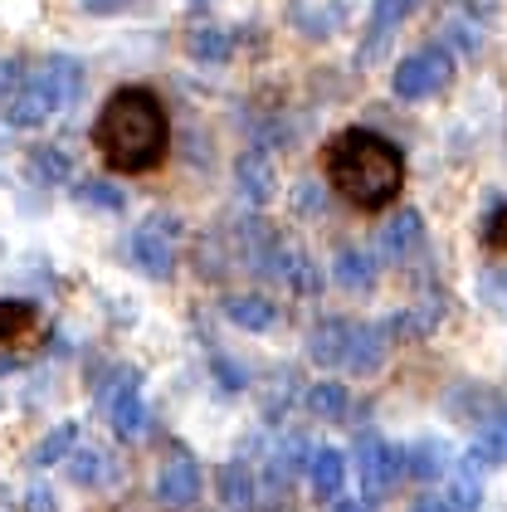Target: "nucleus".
Instances as JSON below:
<instances>
[{
	"mask_svg": "<svg viewBox=\"0 0 507 512\" xmlns=\"http://www.w3.org/2000/svg\"><path fill=\"white\" fill-rule=\"evenodd\" d=\"M351 327H356V322H347V317H322L308 332V356L317 366H337V361L347 356Z\"/></svg>",
	"mask_w": 507,
	"mask_h": 512,
	"instance_id": "obj_13",
	"label": "nucleus"
},
{
	"mask_svg": "<svg viewBox=\"0 0 507 512\" xmlns=\"http://www.w3.org/2000/svg\"><path fill=\"white\" fill-rule=\"evenodd\" d=\"M10 371H20V356H10V352H0V376H10Z\"/></svg>",
	"mask_w": 507,
	"mask_h": 512,
	"instance_id": "obj_37",
	"label": "nucleus"
},
{
	"mask_svg": "<svg viewBox=\"0 0 507 512\" xmlns=\"http://www.w3.org/2000/svg\"><path fill=\"white\" fill-rule=\"evenodd\" d=\"M215 493L230 512H249L254 508V473L244 469V459H230L215 469Z\"/></svg>",
	"mask_w": 507,
	"mask_h": 512,
	"instance_id": "obj_15",
	"label": "nucleus"
},
{
	"mask_svg": "<svg viewBox=\"0 0 507 512\" xmlns=\"http://www.w3.org/2000/svg\"><path fill=\"white\" fill-rule=\"evenodd\" d=\"M332 274L337 283L347 288V293H371L376 288V264H371V254H361V249H337V264H332Z\"/></svg>",
	"mask_w": 507,
	"mask_h": 512,
	"instance_id": "obj_18",
	"label": "nucleus"
},
{
	"mask_svg": "<svg viewBox=\"0 0 507 512\" xmlns=\"http://www.w3.org/2000/svg\"><path fill=\"white\" fill-rule=\"evenodd\" d=\"M225 317L244 332H269L278 322V303H269L264 293H234V298H225Z\"/></svg>",
	"mask_w": 507,
	"mask_h": 512,
	"instance_id": "obj_14",
	"label": "nucleus"
},
{
	"mask_svg": "<svg viewBox=\"0 0 507 512\" xmlns=\"http://www.w3.org/2000/svg\"><path fill=\"white\" fill-rule=\"evenodd\" d=\"M444 469H449V444H444V439H420L415 449H405V473L439 478Z\"/></svg>",
	"mask_w": 507,
	"mask_h": 512,
	"instance_id": "obj_22",
	"label": "nucleus"
},
{
	"mask_svg": "<svg viewBox=\"0 0 507 512\" xmlns=\"http://www.w3.org/2000/svg\"><path fill=\"white\" fill-rule=\"evenodd\" d=\"M332 512H371V503H361V498H337Z\"/></svg>",
	"mask_w": 507,
	"mask_h": 512,
	"instance_id": "obj_34",
	"label": "nucleus"
},
{
	"mask_svg": "<svg viewBox=\"0 0 507 512\" xmlns=\"http://www.w3.org/2000/svg\"><path fill=\"white\" fill-rule=\"evenodd\" d=\"M308 410L317 415V420H342L351 410V395L342 381H317L308 391Z\"/></svg>",
	"mask_w": 507,
	"mask_h": 512,
	"instance_id": "obj_23",
	"label": "nucleus"
},
{
	"mask_svg": "<svg viewBox=\"0 0 507 512\" xmlns=\"http://www.w3.org/2000/svg\"><path fill=\"white\" fill-rule=\"evenodd\" d=\"M449 74H454L449 49H444V44H429V49H415V54H405V59L395 64L390 88H395V98L420 103V98H429V93H439V88L449 83Z\"/></svg>",
	"mask_w": 507,
	"mask_h": 512,
	"instance_id": "obj_4",
	"label": "nucleus"
},
{
	"mask_svg": "<svg viewBox=\"0 0 507 512\" xmlns=\"http://www.w3.org/2000/svg\"><path fill=\"white\" fill-rule=\"evenodd\" d=\"M176 235H181V225L171 215H156L147 225H137L132 244H127L132 249V264L147 278H171L176 274Z\"/></svg>",
	"mask_w": 507,
	"mask_h": 512,
	"instance_id": "obj_6",
	"label": "nucleus"
},
{
	"mask_svg": "<svg viewBox=\"0 0 507 512\" xmlns=\"http://www.w3.org/2000/svg\"><path fill=\"white\" fill-rule=\"evenodd\" d=\"M386 352H390V337L386 327H376V322H361V327H351V342H347V361L356 376H376L381 366H386Z\"/></svg>",
	"mask_w": 507,
	"mask_h": 512,
	"instance_id": "obj_8",
	"label": "nucleus"
},
{
	"mask_svg": "<svg viewBox=\"0 0 507 512\" xmlns=\"http://www.w3.org/2000/svg\"><path fill=\"white\" fill-rule=\"evenodd\" d=\"M83 205H98V210H127V196L117 191V186H108V181H83L74 191Z\"/></svg>",
	"mask_w": 507,
	"mask_h": 512,
	"instance_id": "obj_28",
	"label": "nucleus"
},
{
	"mask_svg": "<svg viewBox=\"0 0 507 512\" xmlns=\"http://www.w3.org/2000/svg\"><path fill=\"white\" fill-rule=\"evenodd\" d=\"M322 166H327V186L347 200V205L366 210V215L390 210V205L400 200V186H405V152H400L390 137L371 132V127L337 132V137L327 142Z\"/></svg>",
	"mask_w": 507,
	"mask_h": 512,
	"instance_id": "obj_2",
	"label": "nucleus"
},
{
	"mask_svg": "<svg viewBox=\"0 0 507 512\" xmlns=\"http://www.w3.org/2000/svg\"><path fill=\"white\" fill-rule=\"evenodd\" d=\"M200 498V464L195 459H171L166 469L156 473V503L161 508H171V512H186Z\"/></svg>",
	"mask_w": 507,
	"mask_h": 512,
	"instance_id": "obj_7",
	"label": "nucleus"
},
{
	"mask_svg": "<svg viewBox=\"0 0 507 512\" xmlns=\"http://www.w3.org/2000/svg\"><path fill=\"white\" fill-rule=\"evenodd\" d=\"M449 44H459L464 54H478V44H483V35H478L473 25H464V20H454V25H449Z\"/></svg>",
	"mask_w": 507,
	"mask_h": 512,
	"instance_id": "obj_31",
	"label": "nucleus"
},
{
	"mask_svg": "<svg viewBox=\"0 0 507 512\" xmlns=\"http://www.w3.org/2000/svg\"><path fill=\"white\" fill-rule=\"evenodd\" d=\"M74 176V161L64 147H35L30 152V181L35 186H64Z\"/></svg>",
	"mask_w": 507,
	"mask_h": 512,
	"instance_id": "obj_20",
	"label": "nucleus"
},
{
	"mask_svg": "<svg viewBox=\"0 0 507 512\" xmlns=\"http://www.w3.org/2000/svg\"><path fill=\"white\" fill-rule=\"evenodd\" d=\"M420 235H425L420 210H400L386 230H381V254H386V259H405V254L420 244Z\"/></svg>",
	"mask_w": 507,
	"mask_h": 512,
	"instance_id": "obj_16",
	"label": "nucleus"
},
{
	"mask_svg": "<svg viewBox=\"0 0 507 512\" xmlns=\"http://www.w3.org/2000/svg\"><path fill=\"white\" fill-rule=\"evenodd\" d=\"M234 181H239V196L249 205H269L273 191H278V171H273V161L264 152H239Z\"/></svg>",
	"mask_w": 507,
	"mask_h": 512,
	"instance_id": "obj_10",
	"label": "nucleus"
},
{
	"mask_svg": "<svg viewBox=\"0 0 507 512\" xmlns=\"http://www.w3.org/2000/svg\"><path fill=\"white\" fill-rule=\"evenodd\" d=\"M483 239H488V249H498V254H507V205H503V210H493V220H488V230H483Z\"/></svg>",
	"mask_w": 507,
	"mask_h": 512,
	"instance_id": "obj_30",
	"label": "nucleus"
},
{
	"mask_svg": "<svg viewBox=\"0 0 507 512\" xmlns=\"http://www.w3.org/2000/svg\"><path fill=\"white\" fill-rule=\"evenodd\" d=\"M230 30H220V25H200V30H191L186 35V54L191 59H200V64H225L230 59Z\"/></svg>",
	"mask_w": 507,
	"mask_h": 512,
	"instance_id": "obj_21",
	"label": "nucleus"
},
{
	"mask_svg": "<svg viewBox=\"0 0 507 512\" xmlns=\"http://www.w3.org/2000/svg\"><path fill=\"white\" fill-rule=\"evenodd\" d=\"M25 512H59V503H54L49 488H30V493H25Z\"/></svg>",
	"mask_w": 507,
	"mask_h": 512,
	"instance_id": "obj_32",
	"label": "nucleus"
},
{
	"mask_svg": "<svg viewBox=\"0 0 507 512\" xmlns=\"http://www.w3.org/2000/svg\"><path fill=\"white\" fill-rule=\"evenodd\" d=\"M108 420H113V430L122 439H137V434L147 430V400H142V386H137V371H127V381L113 391Z\"/></svg>",
	"mask_w": 507,
	"mask_h": 512,
	"instance_id": "obj_9",
	"label": "nucleus"
},
{
	"mask_svg": "<svg viewBox=\"0 0 507 512\" xmlns=\"http://www.w3.org/2000/svg\"><path fill=\"white\" fill-rule=\"evenodd\" d=\"M308 454H312V444L303 439V434H288V444L273 454V469H269V478L278 483V488H288V478L298 469H308Z\"/></svg>",
	"mask_w": 507,
	"mask_h": 512,
	"instance_id": "obj_24",
	"label": "nucleus"
},
{
	"mask_svg": "<svg viewBox=\"0 0 507 512\" xmlns=\"http://www.w3.org/2000/svg\"><path fill=\"white\" fill-rule=\"evenodd\" d=\"M35 327V303L25 298H0V342H20Z\"/></svg>",
	"mask_w": 507,
	"mask_h": 512,
	"instance_id": "obj_25",
	"label": "nucleus"
},
{
	"mask_svg": "<svg viewBox=\"0 0 507 512\" xmlns=\"http://www.w3.org/2000/svg\"><path fill=\"white\" fill-rule=\"evenodd\" d=\"M83 5H88V15H113V10L132 5V0H83Z\"/></svg>",
	"mask_w": 507,
	"mask_h": 512,
	"instance_id": "obj_33",
	"label": "nucleus"
},
{
	"mask_svg": "<svg viewBox=\"0 0 507 512\" xmlns=\"http://www.w3.org/2000/svg\"><path fill=\"white\" fill-rule=\"evenodd\" d=\"M410 10H415V0H376V5H371V40H366L361 54H366V59L381 54V44L400 30V20H405Z\"/></svg>",
	"mask_w": 507,
	"mask_h": 512,
	"instance_id": "obj_17",
	"label": "nucleus"
},
{
	"mask_svg": "<svg viewBox=\"0 0 507 512\" xmlns=\"http://www.w3.org/2000/svg\"><path fill=\"white\" fill-rule=\"evenodd\" d=\"M69 478H74L78 488H98V483H108L113 478V459L98 449V444H88V449H69Z\"/></svg>",
	"mask_w": 507,
	"mask_h": 512,
	"instance_id": "obj_19",
	"label": "nucleus"
},
{
	"mask_svg": "<svg viewBox=\"0 0 507 512\" xmlns=\"http://www.w3.org/2000/svg\"><path fill=\"white\" fill-rule=\"evenodd\" d=\"M210 366H215V381H220L225 391H244V386H249V371H244L239 361H230V356H215Z\"/></svg>",
	"mask_w": 507,
	"mask_h": 512,
	"instance_id": "obj_29",
	"label": "nucleus"
},
{
	"mask_svg": "<svg viewBox=\"0 0 507 512\" xmlns=\"http://www.w3.org/2000/svg\"><path fill=\"white\" fill-rule=\"evenodd\" d=\"M439 322H444V303L420 298V303H410V308H400V313L390 317L386 337H395V342H420V337H429Z\"/></svg>",
	"mask_w": 507,
	"mask_h": 512,
	"instance_id": "obj_12",
	"label": "nucleus"
},
{
	"mask_svg": "<svg viewBox=\"0 0 507 512\" xmlns=\"http://www.w3.org/2000/svg\"><path fill=\"white\" fill-rule=\"evenodd\" d=\"M93 147L122 176H147L156 171L166 152H171V122H166V103L152 88L127 83L108 93V103L93 118Z\"/></svg>",
	"mask_w": 507,
	"mask_h": 512,
	"instance_id": "obj_1",
	"label": "nucleus"
},
{
	"mask_svg": "<svg viewBox=\"0 0 507 512\" xmlns=\"http://www.w3.org/2000/svg\"><path fill=\"white\" fill-rule=\"evenodd\" d=\"M415 512H449V503H444V498H420Z\"/></svg>",
	"mask_w": 507,
	"mask_h": 512,
	"instance_id": "obj_36",
	"label": "nucleus"
},
{
	"mask_svg": "<svg viewBox=\"0 0 507 512\" xmlns=\"http://www.w3.org/2000/svg\"><path fill=\"white\" fill-rule=\"evenodd\" d=\"M444 503H449V512H478L483 508V483H478L473 473H464V478L444 493Z\"/></svg>",
	"mask_w": 507,
	"mask_h": 512,
	"instance_id": "obj_27",
	"label": "nucleus"
},
{
	"mask_svg": "<svg viewBox=\"0 0 507 512\" xmlns=\"http://www.w3.org/2000/svg\"><path fill=\"white\" fill-rule=\"evenodd\" d=\"M74 444H78V430L74 425H59V430H49L35 449H30V464H35V469H49V464H59Z\"/></svg>",
	"mask_w": 507,
	"mask_h": 512,
	"instance_id": "obj_26",
	"label": "nucleus"
},
{
	"mask_svg": "<svg viewBox=\"0 0 507 512\" xmlns=\"http://www.w3.org/2000/svg\"><path fill=\"white\" fill-rule=\"evenodd\" d=\"M356 473H361V498L366 503H381L386 488L405 473V449H395L376 430H366L356 439Z\"/></svg>",
	"mask_w": 507,
	"mask_h": 512,
	"instance_id": "obj_5",
	"label": "nucleus"
},
{
	"mask_svg": "<svg viewBox=\"0 0 507 512\" xmlns=\"http://www.w3.org/2000/svg\"><path fill=\"white\" fill-rule=\"evenodd\" d=\"M308 483L322 503H337L347 488V454L342 449H312L308 454Z\"/></svg>",
	"mask_w": 507,
	"mask_h": 512,
	"instance_id": "obj_11",
	"label": "nucleus"
},
{
	"mask_svg": "<svg viewBox=\"0 0 507 512\" xmlns=\"http://www.w3.org/2000/svg\"><path fill=\"white\" fill-rule=\"evenodd\" d=\"M78 88H83V69H78V59L59 54V59H49L44 69H35L30 79L5 98V122H10V127H44L59 108H69V103H74Z\"/></svg>",
	"mask_w": 507,
	"mask_h": 512,
	"instance_id": "obj_3",
	"label": "nucleus"
},
{
	"mask_svg": "<svg viewBox=\"0 0 507 512\" xmlns=\"http://www.w3.org/2000/svg\"><path fill=\"white\" fill-rule=\"evenodd\" d=\"M15 79H20V64H5V59H0V93H5Z\"/></svg>",
	"mask_w": 507,
	"mask_h": 512,
	"instance_id": "obj_35",
	"label": "nucleus"
}]
</instances>
